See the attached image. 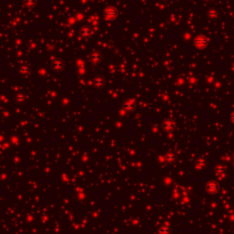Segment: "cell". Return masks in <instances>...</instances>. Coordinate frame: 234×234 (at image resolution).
I'll return each instance as SVG.
<instances>
[{"mask_svg":"<svg viewBox=\"0 0 234 234\" xmlns=\"http://www.w3.org/2000/svg\"><path fill=\"white\" fill-rule=\"evenodd\" d=\"M24 3L27 7H34L36 5V0H24Z\"/></svg>","mask_w":234,"mask_h":234,"instance_id":"obj_7","label":"cell"},{"mask_svg":"<svg viewBox=\"0 0 234 234\" xmlns=\"http://www.w3.org/2000/svg\"><path fill=\"white\" fill-rule=\"evenodd\" d=\"M100 57H101L100 54H94L92 56V60L94 61H98V60H100Z\"/></svg>","mask_w":234,"mask_h":234,"instance_id":"obj_8","label":"cell"},{"mask_svg":"<svg viewBox=\"0 0 234 234\" xmlns=\"http://www.w3.org/2000/svg\"><path fill=\"white\" fill-rule=\"evenodd\" d=\"M217 189H218V184L216 182H210L209 186H208V190L210 192H216Z\"/></svg>","mask_w":234,"mask_h":234,"instance_id":"obj_3","label":"cell"},{"mask_svg":"<svg viewBox=\"0 0 234 234\" xmlns=\"http://www.w3.org/2000/svg\"><path fill=\"white\" fill-rule=\"evenodd\" d=\"M81 34L83 38H89L92 36V31L91 30L90 28H88V27H84V28H82L81 29Z\"/></svg>","mask_w":234,"mask_h":234,"instance_id":"obj_2","label":"cell"},{"mask_svg":"<svg viewBox=\"0 0 234 234\" xmlns=\"http://www.w3.org/2000/svg\"><path fill=\"white\" fill-rule=\"evenodd\" d=\"M62 67H63V65H62V63L60 61H59V60H56V61H54L53 63H52V69L54 70V71H60Z\"/></svg>","mask_w":234,"mask_h":234,"instance_id":"obj_4","label":"cell"},{"mask_svg":"<svg viewBox=\"0 0 234 234\" xmlns=\"http://www.w3.org/2000/svg\"><path fill=\"white\" fill-rule=\"evenodd\" d=\"M118 16V12H117V9L114 8L113 7H107L105 10H104V17L109 19V20H113V19H115Z\"/></svg>","mask_w":234,"mask_h":234,"instance_id":"obj_1","label":"cell"},{"mask_svg":"<svg viewBox=\"0 0 234 234\" xmlns=\"http://www.w3.org/2000/svg\"><path fill=\"white\" fill-rule=\"evenodd\" d=\"M206 39H196V45L197 47H199V48H203V47H206V43H205Z\"/></svg>","mask_w":234,"mask_h":234,"instance_id":"obj_5","label":"cell"},{"mask_svg":"<svg viewBox=\"0 0 234 234\" xmlns=\"http://www.w3.org/2000/svg\"><path fill=\"white\" fill-rule=\"evenodd\" d=\"M103 83H104V80H103L102 78L98 77V78H96V79L94 80V84L96 86H102Z\"/></svg>","mask_w":234,"mask_h":234,"instance_id":"obj_6","label":"cell"}]
</instances>
